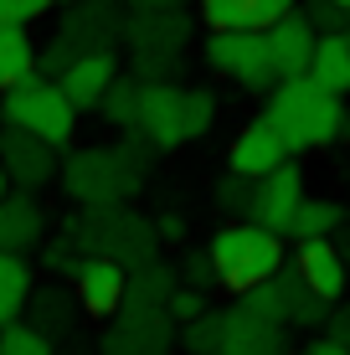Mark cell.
Masks as SVG:
<instances>
[{
    "instance_id": "obj_1",
    "label": "cell",
    "mask_w": 350,
    "mask_h": 355,
    "mask_svg": "<svg viewBox=\"0 0 350 355\" xmlns=\"http://www.w3.org/2000/svg\"><path fill=\"white\" fill-rule=\"evenodd\" d=\"M263 119L279 129V139L288 144V155L324 150V144H335L345 134V124H350V119H345V98L315 88L309 78H279V83H273Z\"/></svg>"
},
{
    "instance_id": "obj_2",
    "label": "cell",
    "mask_w": 350,
    "mask_h": 355,
    "mask_svg": "<svg viewBox=\"0 0 350 355\" xmlns=\"http://www.w3.org/2000/svg\"><path fill=\"white\" fill-rule=\"evenodd\" d=\"M144 155H160V150L139 129H129V144H119V150H78L62 165V191L78 206H119L139 186Z\"/></svg>"
},
{
    "instance_id": "obj_3",
    "label": "cell",
    "mask_w": 350,
    "mask_h": 355,
    "mask_svg": "<svg viewBox=\"0 0 350 355\" xmlns=\"http://www.w3.org/2000/svg\"><path fill=\"white\" fill-rule=\"evenodd\" d=\"M207 252H211V263H216V288L237 293V299H243L247 288H258L263 278H273L288 263L283 237H279V232H268V227H258V222L222 227L207 242Z\"/></svg>"
},
{
    "instance_id": "obj_4",
    "label": "cell",
    "mask_w": 350,
    "mask_h": 355,
    "mask_svg": "<svg viewBox=\"0 0 350 355\" xmlns=\"http://www.w3.org/2000/svg\"><path fill=\"white\" fill-rule=\"evenodd\" d=\"M0 119L16 124V129H31L36 139L57 144V150H67L72 129H78V108H72V98L62 93L57 78H42V72L0 93Z\"/></svg>"
},
{
    "instance_id": "obj_5",
    "label": "cell",
    "mask_w": 350,
    "mask_h": 355,
    "mask_svg": "<svg viewBox=\"0 0 350 355\" xmlns=\"http://www.w3.org/2000/svg\"><path fill=\"white\" fill-rule=\"evenodd\" d=\"M119 31H124V26H119L114 0H78V6H67V16H62V26H57V36L42 46L36 67H42V78H62L78 57L114 46Z\"/></svg>"
},
{
    "instance_id": "obj_6",
    "label": "cell",
    "mask_w": 350,
    "mask_h": 355,
    "mask_svg": "<svg viewBox=\"0 0 350 355\" xmlns=\"http://www.w3.org/2000/svg\"><path fill=\"white\" fill-rule=\"evenodd\" d=\"M201 57L247 93H268L279 83V67H273V52H268V36L263 31H211Z\"/></svg>"
},
{
    "instance_id": "obj_7",
    "label": "cell",
    "mask_w": 350,
    "mask_h": 355,
    "mask_svg": "<svg viewBox=\"0 0 350 355\" xmlns=\"http://www.w3.org/2000/svg\"><path fill=\"white\" fill-rule=\"evenodd\" d=\"M0 170H6V180L16 191H42L62 175L57 144L36 139L31 129H16V124H6V134H0Z\"/></svg>"
},
{
    "instance_id": "obj_8",
    "label": "cell",
    "mask_w": 350,
    "mask_h": 355,
    "mask_svg": "<svg viewBox=\"0 0 350 355\" xmlns=\"http://www.w3.org/2000/svg\"><path fill=\"white\" fill-rule=\"evenodd\" d=\"M186 31H191V21L180 16V10H134L129 42H134V57H139L144 78H165V67H170V57L180 52Z\"/></svg>"
},
{
    "instance_id": "obj_9",
    "label": "cell",
    "mask_w": 350,
    "mask_h": 355,
    "mask_svg": "<svg viewBox=\"0 0 350 355\" xmlns=\"http://www.w3.org/2000/svg\"><path fill=\"white\" fill-rule=\"evenodd\" d=\"M299 201H304V170L294 160H283L279 170H268L263 180H252V206H247V222L279 232L288 237V222H294Z\"/></svg>"
},
{
    "instance_id": "obj_10",
    "label": "cell",
    "mask_w": 350,
    "mask_h": 355,
    "mask_svg": "<svg viewBox=\"0 0 350 355\" xmlns=\"http://www.w3.org/2000/svg\"><path fill=\"white\" fill-rule=\"evenodd\" d=\"M144 139H155V150H175L186 144V88L155 78V83H139V124H134Z\"/></svg>"
},
{
    "instance_id": "obj_11",
    "label": "cell",
    "mask_w": 350,
    "mask_h": 355,
    "mask_svg": "<svg viewBox=\"0 0 350 355\" xmlns=\"http://www.w3.org/2000/svg\"><path fill=\"white\" fill-rule=\"evenodd\" d=\"M72 293H78L82 314H93V320H114L119 309H124V293H129V268L114 263V258H82L78 273H72Z\"/></svg>"
},
{
    "instance_id": "obj_12",
    "label": "cell",
    "mask_w": 350,
    "mask_h": 355,
    "mask_svg": "<svg viewBox=\"0 0 350 355\" xmlns=\"http://www.w3.org/2000/svg\"><path fill=\"white\" fill-rule=\"evenodd\" d=\"M114 329L103 335V350L98 355H165L170 350V324H165V309H124L114 314Z\"/></svg>"
},
{
    "instance_id": "obj_13",
    "label": "cell",
    "mask_w": 350,
    "mask_h": 355,
    "mask_svg": "<svg viewBox=\"0 0 350 355\" xmlns=\"http://www.w3.org/2000/svg\"><path fill=\"white\" fill-rule=\"evenodd\" d=\"M288 268L299 273V284L320 299L340 304L345 288H350V268H345V252L335 248L330 237H315V242H299V252L288 258Z\"/></svg>"
},
{
    "instance_id": "obj_14",
    "label": "cell",
    "mask_w": 350,
    "mask_h": 355,
    "mask_svg": "<svg viewBox=\"0 0 350 355\" xmlns=\"http://www.w3.org/2000/svg\"><path fill=\"white\" fill-rule=\"evenodd\" d=\"M288 160V144L279 139V129L268 124V119H252V124L237 129V139H232V150H227V165L237 170V175H247V180H263L268 170H279Z\"/></svg>"
},
{
    "instance_id": "obj_15",
    "label": "cell",
    "mask_w": 350,
    "mask_h": 355,
    "mask_svg": "<svg viewBox=\"0 0 350 355\" xmlns=\"http://www.w3.org/2000/svg\"><path fill=\"white\" fill-rule=\"evenodd\" d=\"M263 36H268V52H273L279 78H304L309 62H315V42H320V31L309 26L304 10H288L279 26H268Z\"/></svg>"
},
{
    "instance_id": "obj_16",
    "label": "cell",
    "mask_w": 350,
    "mask_h": 355,
    "mask_svg": "<svg viewBox=\"0 0 350 355\" xmlns=\"http://www.w3.org/2000/svg\"><path fill=\"white\" fill-rule=\"evenodd\" d=\"M42 237H46V211L36 201V191H10L0 201V252L26 258L31 248H42Z\"/></svg>"
},
{
    "instance_id": "obj_17",
    "label": "cell",
    "mask_w": 350,
    "mask_h": 355,
    "mask_svg": "<svg viewBox=\"0 0 350 355\" xmlns=\"http://www.w3.org/2000/svg\"><path fill=\"white\" fill-rule=\"evenodd\" d=\"M119 78V52L114 46H103V52H88V57H78L62 78V93L72 98V108L78 114H88V108H98V98L108 93V83Z\"/></svg>"
},
{
    "instance_id": "obj_18",
    "label": "cell",
    "mask_w": 350,
    "mask_h": 355,
    "mask_svg": "<svg viewBox=\"0 0 350 355\" xmlns=\"http://www.w3.org/2000/svg\"><path fill=\"white\" fill-rule=\"evenodd\" d=\"M304 293H309V288L299 284V273L283 263L273 278H263L258 288H247V293H243V309H247V314H258V320H268V324H283V329H288Z\"/></svg>"
},
{
    "instance_id": "obj_19",
    "label": "cell",
    "mask_w": 350,
    "mask_h": 355,
    "mask_svg": "<svg viewBox=\"0 0 350 355\" xmlns=\"http://www.w3.org/2000/svg\"><path fill=\"white\" fill-rule=\"evenodd\" d=\"M222 355H288V335H283V324H268V320H258V314H247L237 304V309H227Z\"/></svg>"
},
{
    "instance_id": "obj_20",
    "label": "cell",
    "mask_w": 350,
    "mask_h": 355,
    "mask_svg": "<svg viewBox=\"0 0 350 355\" xmlns=\"http://www.w3.org/2000/svg\"><path fill=\"white\" fill-rule=\"evenodd\" d=\"M304 78L315 83V88L335 93V98H350V42H345V31H324L320 36L315 62H309Z\"/></svg>"
},
{
    "instance_id": "obj_21",
    "label": "cell",
    "mask_w": 350,
    "mask_h": 355,
    "mask_svg": "<svg viewBox=\"0 0 350 355\" xmlns=\"http://www.w3.org/2000/svg\"><path fill=\"white\" fill-rule=\"evenodd\" d=\"M36 42H31V31L26 26H16V21H0V93L6 88H16V83H26L36 78Z\"/></svg>"
},
{
    "instance_id": "obj_22",
    "label": "cell",
    "mask_w": 350,
    "mask_h": 355,
    "mask_svg": "<svg viewBox=\"0 0 350 355\" xmlns=\"http://www.w3.org/2000/svg\"><path fill=\"white\" fill-rule=\"evenodd\" d=\"M78 293H67V288H31V299H26V320L42 329V335H67L72 320H78Z\"/></svg>"
},
{
    "instance_id": "obj_23",
    "label": "cell",
    "mask_w": 350,
    "mask_h": 355,
    "mask_svg": "<svg viewBox=\"0 0 350 355\" xmlns=\"http://www.w3.org/2000/svg\"><path fill=\"white\" fill-rule=\"evenodd\" d=\"M175 288H180V278H175L165 263L150 258V263L129 268V293H124V304H134V309H165Z\"/></svg>"
},
{
    "instance_id": "obj_24",
    "label": "cell",
    "mask_w": 350,
    "mask_h": 355,
    "mask_svg": "<svg viewBox=\"0 0 350 355\" xmlns=\"http://www.w3.org/2000/svg\"><path fill=\"white\" fill-rule=\"evenodd\" d=\"M31 263L21 252H0V329L10 320L26 314V299H31Z\"/></svg>"
},
{
    "instance_id": "obj_25",
    "label": "cell",
    "mask_w": 350,
    "mask_h": 355,
    "mask_svg": "<svg viewBox=\"0 0 350 355\" xmlns=\"http://www.w3.org/2000/svg\"><path fill=\"white\" fill-rule=\"evenodd\" d=\"M345 222V211L335 201H299V211H294V222H288V237H299V242H315V237H330L335 227Z\"/></svg>"
},
{
    "instance_id": "obj_26",
    "label": "cell",
    "mask_w": 350,
    "mask_h": 355,
    "mask_svg": "<svg viewBox=\"0 0 350 355\" xmlns=\"http://www.w3.org/2000/svg\"><path fill=\"white\" fill-rule=\"evenodd\" d=\"M98 114H103L114 129H134V124H139V83L119 72V78L108 83V93L98 98Z\"/></svg>"
},
{
    "instance_id": "obj_27",
    "label": "cell",
    "mask_w": 350,
    "mask_h": 355,
    "mask_svg": "<svg viewBox=\"0 0 350 355\" xmlns=\"http://www.w3.org/2000/svg\"><path fill=\"white\" fill-rule=\"evenodd\" d=\"M0 355H57L52 335H42L31 320H10L0 329Z\"/></svg>"
},
{
    "instance_id": "obj_28",
    "label": "cell",
    "mask_w": 350,
    "mask_h": 355,
    "mask_svg": "<svg viewBox=\"0 0 350 355\" xmlns=\"http://www.w3.org/2000/svg\"><path fill=\"white\" fill-rule=\"evenodd\" d=\"M227 345V314H196V320L186 324V350L191 355H222Z\"/></svg>"
},
{
    "instance_id": "obj_29",
    "label": "cell",
    "mask_w": 350,
    "mask_h": 355,
    "mask_svg": "<svg viewBox=\"0 0 350 355\" xmlns=\"http://www.w3.org/2000/svg\"><path fill=\"white\" fill-rule=\"evenodd\" d=\"M175 278L186 288H201V293H211L216 288V263H211V252L207 248H186L180 252V268H175Z\"/></svg>"
},
{
    "instance_id": "obj_30",
    "label": "cell",
    "mask_w": 350,
    "mask_h": 355,
    "mask_svg": "<svg viewBox=\"0 0 350 355\" xmlns=\"http://www.w3.org/2000/svg\"><path fill=\"white\" fill-rule=\"evenodd\" d=\"M211 31H247V0H196Z\"/></svg>"
},
{
    "instance_id": "obj_31",
    "label": "cell",
    "mask_w": 350,
    "mask_h": 355,
    "mask_svg": "<svg viewBox=\"0 0 350 355\" xmlns=\"http://www.w3.org/2000/svg\"><path fill=\"white\" fill-rule=\"evenodd\" d=\"M216 124V93L211 88H186V139H201Z\"/></svg>"
},
{
    "instance_id": "obj_32",
    "label": "cell",
    "mask_w": 350,
    "mask_h": 355,
    "mask_svg": "<svg viewBox=\"0 0 350 355\" xmlns=\"http://www.w3.org/2000/svg\"><path fill=\"white\" fill-rule=\"evenodd\" d=\"M216 206H222L227 216H247V206H252V180L232 170V175L216 186Z\"/></svg>"
},
{
    "instance_id": "obj_33",
    "label": "cell",
    "mask_w": 350,
    "mask_h": 355,
    "mask_svg": "<svg viewBox=\"0 0 350 355\" xmlns=\"http://www.w3.org/2000/svg\"><path fill=\"white\" fill-rule=\"evenodd\" d=\"M304 16H309V26H315L320 36H324V31H345V26H350V10L340 6V0H309Z\"/></svg>"
},
{
    "instance_id": "obj_34",
    "label": "cell",
    "mask_w": 350,
    "mask_h": 355,
    "mask_svg": "<svg viewBox=\"0 0 350 355\" xmlns=\"http://www.w3.org/2000/svg\"><path fill=\"white\" fill-rule=\"evenodd\" d=\"M288 10H299V0H247V31H268V26H279Z\"/></svg>"
},
{
    "instance_id": "obj_35",
    "label": "cell",
    "mask_w": 350,
    "mask_h": 355,
    "mask_svg": "<svg viewBox=\"0 0 350 355\" xmlns=\"http://www.w3.org/2000/svg\"><path fill=\"white\" fill-rule=\"evenodd\" d=\"M165 314H170L175 324H191V320H196V314H207V293H201V288H186V284H180V288L170 293V304H165Z\"/></svg>"
},
{
    "instance_id": "obj_36",
    "label": "cell",
    "mask_w": 350,
    "mask_h": 355,
    "mask_svg": "<svg viewBox=\"0 0 350 355\" xmlns=\"http://www.w3.org/2000/svg\"><path fill=\"white\" fill-rule=\"evenodd\" d=\"M57 0H0V21H16V26H31L52 10Z\"/></svg>"
},
{
    "instance_id": "obj_37",
    "label": "cell",
    "mask_w": 350,
    "mask_h": 355,
    "mask_svg": "<svg viewBox=\"0 0 350 355\" xmlns=\"http://www.w3.org/2000/svg\"><path fill=\"white\" fill-rule=\"evenodd\" d=\"M324 320H330V299H320V293H304L294 309V324L299 329H324Z\"/></svg>"
},
{
    "instance_id": "obj_38",
    "label": "cell",
    "mask_w": 350,
    "mask_h": 355,
    "mask_svg": "<svg viewBox=\"0 0 350 355\" xmlns=\"http://www.w3.org/2000/svg\"><path fill=\"white\" fill-rule=\"evenodd\" d=\"M324 335H330V340H340V345H350V304L330 309V320H324Z\"/></svg>"
},
{
    "instance_id": "obj_39",
    "label": "cell",
    "mask_w": 350,
    "mask_h": 355,
    "mask_svg": "<svg viewBox=\"0 0 350 355\" xmlns=\"http://www.w3.org/2000/svg\"><path fill=\"white\" fill-rule=\"evenodd\" d=\"M155 232H160V242H180V237H186V216H180V211H165L160 222H155Z\"/></svg>"
},
{
    "instance_id": "obj_40",
    "label": "cell",
    "mask_w": 350,
    "mask_h": 355,
    "mask_svg": "<svg viewBox=\"0 0 350 355\" xmlns=\"http://www.w3.org/2000/svg\"><path fill=\"white\" fill-rule=\"evenodd\" d=\"M304 355H350V345H340V340H330V335H315L304 345Z\"/></svg>"
},
{
    "instance_id": "obj_41",
    "label": "cell",
    "mask_w": 350,
    "mask_h": 355,
    "mask_svg": "<svg viewBox=\"0 0 350 355\" xmlns=\"http://www.w3.org/2000/svg\"><path fill=\"white\" fill-rule=\"evenodd\" d=\"M134 10H180L186 0H129Z\"/></svg>"
},
{
    "instance_id": "obj_42",
    "label": "cell",
    "mask_w": 350,
    "mask_h": 355,
    "mask_svg": "<svg viewBox=\"0 0 350 355\" xmlns=\"http://www.w3.org/2000/svg\"><path fill=\"white\" fill-rule=\"evenodd\" d=\"M10 191H16V186H10V180H6V170H0V201H6Z\"/></svg>"
},
{
    "instance_id": "obj_43",
    "label": "cell",
    "mask_w": 350,
    "mask_h": 355,
    "mask_svg": "<svg viewBox=\"0 0 350 355\" xmlns=\"http://www.w3.org/2000/svg\"><path fill=\"white\" fill-rule=\"evenodd\" d=\"M57 6H78V0H57Z\"/></svg>"
},
{
    "instance_id": "obj_44",
    "label": "cell",
    "mask_w": 350,
    "mask_h": 355,
    "mask_svg": "<svg viewBox=\"0 0 350 355\" xmlns=\"http://www.w3.org/2000/svg\"><path fill=\"white\" fill-rule=\"evenodd\" d=\"M340 252H345V248H340ZM345 268H350V252H345Z\"/></svg>"
},
{
    "instance_id": "obj_45",
    "label": "cell",
    "mask_w": 350,
    "mask_h": 355,
    "mask_svg": "<svg viewBox=\"0 0 350 355\" xmlns=\"http://www.w3.org/2000/svg\"><path fill=\"white\" fill-rule=\"evenodd\" d=\"M340 6H345V10H350V0H340Z\"/></svg>"
},
{
    "instance_id": "obj_46",
    "label": "cell",
    "mask_w": 350,
    "mask_h": 355,
    "mask_svg": "<svg viewBox=\"0 0 350 355\" xmlns=\"http://www.w3.org/2000/svg\"><path fill=\"white\" fill-rule=\"evenodd\" d=\"M345 42H350V26H345Z\"/></svg>"
},
{
    "instance_id": "obj_47",
    "label": "cell",
    "mask_w": 350,
    "mask_h": 355,
    "mask_svg": "<svg viewBox=\"0 0 350 355\" xmlns=\"http://www.w3.org/2000/svg\"><path fill=\"white\" fill-rule=\"evenodd\" d=\"M299 355H304V350H299Z\"/></svg>"
}]
</instances>
